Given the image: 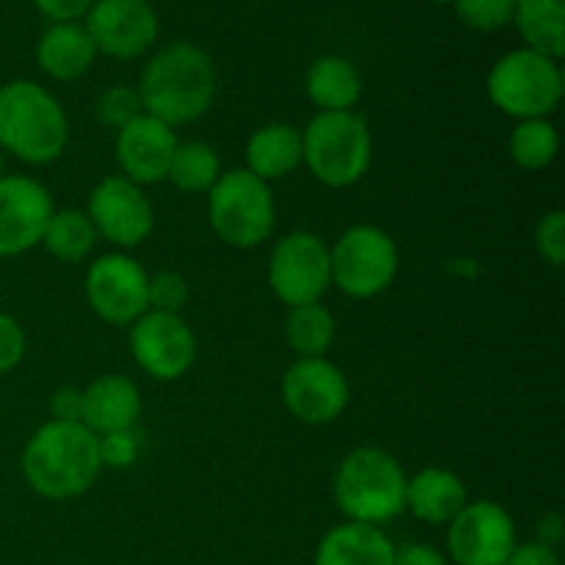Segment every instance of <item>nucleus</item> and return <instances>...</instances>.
<instances>
[{"mask_svg": "<svg viewBox=\"0 0 565 565\" xmlns=\"http://www.w3.org/2000/svg\"><path fill=\"white\" fill-rule=\"evenodd\" d=\"M218 88L213 58L199 44L174 42L154 53L143 66L138 97L143 114L169 127L191 125L210 110Z\"/></svg>", "mask_w": 565, "mask_h": 565, "instance_id": "nucleus-1", "label": "nucleus"}, {"mask_svg": "<svg viewBox=\"0 0 565 565\" xmlns=\"http://www.w3.org/2000/svg\"><path fill=\"white\" fill-rule=\"evenodd\" d=\"M103 472L97 436L83 423L50 419L22 447V478L44 500H75Z\"/></svg>", "mask_w": 565, "mask_h": 565, "instance_id": "nucleus-2", "label": "nucleus"}, {"mask_svg": "<svg viewBox=\"0 0 565 565\" xmlns=\"http://www.w3.org/2000/svg\"><path fill=\"white\" fill-rule=\"evenodd\" d=\"M70 143V119L58 97L36 81L0 86V149L28 166H47Z\"/></svg>", "mask_w": 565, "mask_h": 565, "instance_id": "nucleus-3", "label": "nucleus"}, {"mask_svg": "<svg viewBox=\"0 0 565 565\" xmlns=\"http://www.w3.org/2000/svg\"><path fill=\"white\" fill-rule=\"evenodd\" d=\"M408 475L392 452L356 447L334 472V502L345 522L381 524L406 513Z\"/></svg>", "mask_w": 565, "mask_h": 565, "instance_id": "nucleus-4", "label": "nucleus"}, {"mask_svg": "<svg viewBox=\"0 0 565 565\" xmlns=\"http://www.w3.org/2000/svg\"><path fill=\"white\" fill-rule=\"evenodd\" d=\"M303 166L326 188H351L373 163V136L356 110H318L301 130Z\"/></svg>", "mask_w": 565, "mask_h": 565, "instance_id": "nucleus-5", "label": "nucleus"}, {"mask_svg": "<svg viewBox=\"0 0 565 565\" xmlns=\"http://www.w3.org/2000/svg\"><path fill=\"white\" fill-rule=\"evenodd\" d=\"M486 92L491 105L511 119H550L563 99L561 61L530 47L511 50L494 61Z\"/></svg>", "mask_w": 565, "mask_h": 565, "instance_id": "nucleus-6", "label": "nucleus"}, {"mask_svg": "<svg viewBox=\"0 0 565 565\" xmlns=\"http://www.w3.org/2000/svg\"><path fill=\"white\" fill-rule=\"evenodd\" d=\"M207 218L210 230L226 246L241 252L263 246L276 226L274 191L252 171H224L207 191Z\"/></svg>", "mask_w": 565, "mask_h": 565, "instance_id": "nucleus-7", "label": "nucleus"}, {"mask_svg": "<svg viewBox=\"0 0 565 565\" xmlns=\"http://www.w3.org/2000/svg\"><path fill=\"white\" fill-rule=\"evenodd\" d=\"M331 252V287L348 298L367 301L390 290L401 270V252L390 232L356 224L337 237Z\"/></svg>", "mask_w": 565, "mask_h": 565, "instance_id": "nucleus-8", "label": "nucleus"}, {"mask_svg": "<svg viewBox=\"0 0 565 565\" xmlns=\"http://www.w3.org/2000/svg\"><path fill=\"white\" fill-rule=\"evenodd\" d=\"M268 285L290 309L323 301L331 290L329 243L309 230L287 232L268 257Z\"/></svg>", "mask_w": 565, "mask_h": 565, "instance_id": "nucleus-9", "label": "nucleus"}, {"mask_svg": "<svg viewBox=\"0 0 565 565\" xmlns=\"http://www.w3.org/2000/svg\"><path fill=\"white\" fill-rule=\"evenodd\" d=\"M83 290L92 312L110 326H132L149 312V274L127 252H110L94 259Z\"/></svg>", "mask_w": 565, "mask_h": 565, "instance_id": "nucleus-10", "label": "nucleus"}, {"mask_svg": "<svg viewBox=\"0 0 565 565\" xmlns=\"http://www.w3.org/2000/svg\"><path fill=\"white\" fill-rule=\"evenodd\" d=\"M516 544V522L494 500H469L447 524V555L456 565H502Z\"/></svg>", "mask_w": 565, "mask_h": 565, "instance_id": "nucleus-11", "label": "nucleus"}, {"mask_svg": "<svg viewBox=\"0 0 565 565\" xmlns=\"http://www.w3.org/2000/svg\"><path fill=\"white\" fill-rule=\"evenodd\" d=\"M86 215L97 230V237L121 252L141 246L154 230L152 202L141 185L121 174H110L94 185L88 193Z\"/></svg>", "mask_w": 565, "mask_h": 565, "instance_id": "nucleus-12", "label": "nucleus"}, {"mask_svg": "<svg viewBox=\"0 0 565 565\" xmlns=\"http://www.w3.org/2000/svg\"><path fill=\"white\" fill-rule=\"evenodd\" d=\"M285 408L303 425H331L345 414L351 386L331 359H296L281 379Z\"/></svg>", "mask_w": 565, "mask_h": 565, "instance_id": "nucleus-13", "label": "nucleus"}, {"mask_svg": "<svg viewBox=\"0 0 565 565\" xmlns=\"http://www.w3.org/2000/svg\"><path fill=\"white\" fill-rule=\"evenodd\" d=\"M130 353L154 381H177L196 362V334L182 315L143 312L130 326Z\"/></svg>", "mask_w": 565, "mask_h": 565, "instance_id": "nucleus-14", "label": "nucleus"}, {"mask_svg": "<svg viewBox=\"0 0 565 565\" xmlns=\"http://www.w3.org/2000/svg\"><path fill=\"white\" fill-rule=\"evenodd\" d=\"M83 28L97 53L130 61L152 47L160 25L149 0H94Z\"/></svg>", "mask_w": 565, "mask_h": 565, "instance_id": "nucleus-15", "label": "nucleus"}, {"mask_svg": "<svg viewBox=\"0 0 565 565\" xmlns=\"http://www.w3.org/2000/svg\"><path fill=\"white\" fill-rule=\"evenodd\" d=\"M53 213V196L42 182L25 174L0 177V259L42 246Z\"/></svg>", "mask_w": 565, "mask_h": 565, "instance_id": "nucleus-16", "label": "nucleus"}, {"mask_svg": "<svg viewBox=\"0 0 565 565\" xmlns=\"http://www.w3.org/2000/svg\"><path fill=\"white\" fill-rule=\"evenodd\" d=\"M177 143L180 138H177L174 127L149 114L136 116L130 125L116 130L114 154L121 177L141 188L158 185L169 177Z\"/></svg>", "mask_w": 565, "mask_h": 565, "instance_id": "nucleus-17", "label": "nucleus"}, {"mask_svg": "<svg viewBox=\"0 0 565 565\" xmlns=\"http://www.w3.org/2000/svg\"><path fill=\"white\" fill-rule=\"evenodd\" d=\"M143 412L141 390L121 373H105L83 390L81 423L94 436L136 428Z\"/></svg>", "mask_w": 565, "mask_h": 565, "instance_id": "nucleus-18", "label": "nucleus"}, {"mask_svg": "<svg viewBox=\"0 0 565 565\" xmlns=\"http://www.w3.org/2000/svg\"><path fill=\"white\" fill-rule=\"evenodd\" d=\"M467 502V486L452 469L425 467L406 483V511L425 524H450Z\"/></svg>", "mask_w": 565, "mask_h": 565, "instance_id": "nucleus-19", "label": "nucleus"}, {"mask_svg": "<svg viewBox=\"0 0 565 565\" xmlns=\"http://www.w3.org/2000/svg\"><path fill=\"white\" fill-rule=\"evenodd\" d=\"M395 544L373 524L342 522L320 539L312 565H392Z\"/></svg>", "mask_w": 565, "mask_h": 565, "instance_id": "nucleus-20", "label": "nucleus"}, {"mask_svg": "<svg viewBox=\"0 0 565 565\" xmlns=\"http://www.w3.org/2000/svg\"><path fill=\"white\" fill-rule=\"evenodd\" d=\"M92 36L81 22H53L36 44V64L53 81H81L97 58Z\"/></svg>", "mask_w": 565, "mask_h": 565, "instance_id": "nucleus-21", "label": "nucleus"}, {"mask_svg": "<svg viewBox=\"0 0 565 565\" xmlns=\"http://www.w3.org/2000/svg\"><path fill=\"white\" fill-rule=\"evenodd\" d=\"M303 163L301 130L287 121H270L254 130L246 141V171L257 180L276 182L290 177Z\"/></svg>", "mask_w": 565, "mask_h": 565, "instance_id": "nucleus-22", "label": "nucleus"}, {"mask_svg": "<svg viewBox=\"0 0 565 565\" xmlns=\"http://www.w3.org/2000/svg\"><path fill=\"white\" fill-rule=\"evenodd\" d=\"M307 97L318 110H353L362 99V75L342 55H323L307 72Z\"/></svg>", "mask_w": 565, "mask_h": 565, "instance_id": "nucleus-23", "label": "nucleus"}, {"mask_svg": "<svg viewBox=\"0 0 565 565\" xmlns=\"http://www.w3.org/2000/svg\"><path fill=\"white\" fill-rule=\"evenodd\" d=\"M513 25L524 47L561 61L565 53V0H516Z\"/></svg>", "mask_w": 565, "mask_h": 565, "instance_id": "nucleus-24", "label": "nucleus"}, {"mask_svg": "<svg viewBox=\"0 0 565 565\" xmlns=\"http://www.w3.org/2000/svg\"><path fill=\"white\" fill-rule=\"evenodd\" d=\"M337 337V320L323 301L292 307L285 320V340L298 359H323Z\"/></svg>", "mask_w": 565, "mask_h": 565, "instance_id": "nucleus-25", "label": "nucleus"}, {"mask_svg": "<svg viewBox=\"0 0 565 565\" xmlns=\"http://www.w3.org/2000/svg\"><path fill=\"white\" fill-rule=\"evenodd\" d=\"M97 241V230L88 221L86 210L64 207L50 215L42 246L58 263H83L94 252Z\"/></svg>", "mask_w": 565, "mask_h": 565, "instance_id": "nucleus-26", "label": "nucleus"}, {"mask_svg": "<svg viewBox=\"0 0 565 565\" xmlns=\"http://www.w3.org/2000/svg\"><path fill=\"white\" fill-rule=\"evenodd\" d=\"M224 174L221 158L210 143L204 141H180L171 158L169 177L166 180L182 193H207Z\"/></svg>", "mask_w": 565, "mask_h": 565, "instance_id": "nucleus-27", "label": "nucleus"}, {"mask_svg": "<svg viewBox=\"0 0 565 565\" xmlns=\"http://www.w3.org/2000/svg\"><path fill=\"white\" fill-rule=\"evenodd\" d=\"M561 136L550 119H524L516 121L508 138L511 160L524 171H544L555 163Z\"/></svg>", "mask_w": 565, "mask_h": 565, "instance_id": "nucleus-28", "label": "nucleus"}, {"mask_svg": "<svg viewBox=\"0 0 565 565\" xmlns=\"http://www.w3.org/2000/svg\"><path fill=\"white\" fill-rule=\"evenodd\" d=\"M143 114L141 97H138V88L130 86H110L108 92H103L94 105V116L97 121H103L110 130H121L125 125H130L136 116Z\"/></svg>", "mask_w": 565, "mask_h": 565, "instance_id": "nucleus-29", "label": "nucleus"}, {"mask_svg": "<svg viewBox=\"0 0 565 565\" xmlns=\"http://www.w3.org/2000/svg\"><path fill=\"white\" fill-rule=\"evenodd\" d=\"M516 0H456V14L475 31H497L513 22Z\"/></svg>", "mask_w": 565, "mask_h": 565, "instance_id": "nucleus-30", "label": "nucleus"}, {"mask_svg": "<svg viewBox=\"0 0 565 565\" xmlns=\"http://www.w3.org/2000/svg\"><path fill=\"white\" fill-rule=\"evenodd\" d=\"M147 296L152 312L180 315L188 303V296H191V287H188L185 276L177 274V270H158L154 276H149Z\"/></svg>", "mask_w": 565, "mask_h": 565, "instance_id": "nucleus-31", "label": "nucleus"}, {"mask_svg": "<svg viewBox=\"0 0 565 565\" xmlns=\"http://www.w3.org/2000/svg\"><path fill=\"white\" fill-rule=\"evenodd\" d=\"M535 252L552 268H563L565 263V213L550 210L535 224Z\"/></svg>", "mask_w": 565, "mask_h": 565, "instance_id": "nucleus-32", "label": "nucleus"}, {"mask_svg": "<svg viewBox=\"0 0 565 565\" xmlns=\"http://www.w3.org/2000/svg\"><path fill=\"white\" fill-rule=\"evenodd\" d=\"M97 447L103 469H127L141 456V436L136 428L114 430V434L97 436Z\"/></svg>", "mask_w": 565, "mask_h": 565, "instance_id": "nucleus-33", "label": "nucleus"}, {"mask_svg": "<svg viewBox=\"0 0 565 565\" xmlns=\"http://www.w3.org/2000/svg\"><path fill=\"white\" fill-rule=\"evenodd\" d=\"M25 331L11 315L0 312V375L11 373L25 356Z\"/></svg>", "mask_w": 565, "mask_h": 565, "instance_id": "nucleus-34", "label": "nucleus"}, {"mask_svg": "<svg viewBox=\"0 0 565 565\" xmlns=\"http://www.w3.org/2000/svg\"><path fill=\"white\" fill-rule=\"evenodd\" d=\"M83 390L77 386H58L50 397V417L58 423H81Z\"/></svg>", "mask_w": 565, "mask_h": 565, "instance_id": "nucleus-35", "label": "nucleus"}, {"mask_svg": "<svg viewBox=\"0 0 565 565\" xmlns=\"http://www.w3.org/2000/svg\"><path fill=\"white\" fill-rule=\"evenodd\" d=\"M92 3L94 0H33V6H36L50 22H77L81 17H86Z\"/></svg>", "mask_w": 565, "mask_h": 565, "instance_id": "nucleus-36", "label": "nucleus"}, {"mask_svg": "<svg viewBox=\"0 0 565 565\" xmlns=\"http://www.w3.org/2000/svg\"><path fill=\"white\" fill-rule=\"evenodd\" d=\"M502 565H563L561 555H557L555 546H546L541 541H527V544H516V550L511 552Z\"/></svg>", "mask_w": 565, "mask_h": 565, "instance_id": "nucleus-37", "label": "nucleus"}, {"mask_svg": "<svg viewBox=\"0 0 565 565\" xmlns=\"http://www.w3.org/2000/svg\"><path fill=\"white\" fill-rule=\"evenodd\" d=\"M392 565H450L447 557L430 544H403L395 546Z\"/></svg>", "mask_w": 565, "mask_h": 565, "instance_id": "nucleus-38", "label": "nucleus"}, {"mask_svg": "<svg viewBox=\"0 0 565 565\" xmlns=\"http://www.w3.org/2000/svg\"><path fill=\"white\" fill-rule=\"evenodd\" d=\"M3 166H6V152L0 149V177H3Z\"/></svg>", "mask_w": 565, "mask_h": 565, "instance_id": "nucleus-39", "label": "nucleus"}, {"mask_svg": "<svg viewBox=\"0 0 565 565\" xmlns=\"http://www.w3.org/2000/svg\"><path fill=\"white\" fill-rule=\"evenodd\" d=\"M434 3H456V0H434Z\"/></svg>", "mask_w": 565, "mask_h": 565, "instance_id": "nucleus-40", "label": "nucleus"}]
</instances>
